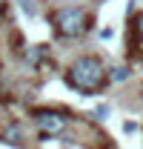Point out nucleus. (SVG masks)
<instances>
[{
  "label": "nucleus",
  "instance_id": "nucleus-1",
  "mask_svg": "<svg viewBox=\"0 0 143 149\" xmlns=\"http://www.w3.org/2000/svg\"><path fill=\"white\" fill-rule=\"evenodd\" d=\"M106 80H109L106 66H103L100 57H94V55L77 57V60L69 66V72H66V83H69L74 92H80V95L100 92V89L106 86Z\"/></svg>",
  "mask_w": 143,
  "mask_h": 149
},
{
  "label": "nucleus",
  "instance_id": "nucleus-2",
  "mask_svg": "<svg viewBox=\"0 0 143 149\" xmlns=\"http://www.w3.org/2000/svg\"><path fill=\"white\" fill-rule=\"evenodd\" d=\"M49 23H52V29H54L57 37L72 40V37H80L83 32H89L92 17L80 6H63V9H57L52 17H49Z\"/></svg>",
  "mask_w": 143,
  "mask_h": 149
},
{
  "label": "nucleus",
  "instance_id": "nucleus-3",
  "mask_svg": "<svg viewBox=\"0 0 143 149\" xmlns=\"http://www.w3.org/2000/svg\"><path fill=\"white\" fill-rule=\"evenodd\" d=\"M32 118H35V126L40 132V141L57 138L60 132H66V126H69L66 112H57V109H35Z\"/></svg>",
  "mask_w": 143,
  "mask_h": 149
},
{
  "label": "nucleus",
  "instance_id": "nucleus-4",
  "mask_svg": "<svg viewBox=\"0 0 143 149\" xmlns=\"http://www.w3.org/2000/svg\"><path fill=\"white\" fill-rule=\"evenodd\" d=\"M23 57H26V66L37 72V69H43L46 60H49V46H43V43H37V46H26Z\"/></svg>",
  "mask_w": 143,
  "mask_h": 149
},
{
  "label": "nucleus",
  "instance_id": "nucleus-5",
  "mask_svg": "<svg viewBox=\"0 0 143 149\" xmlns=\"http://www.w3.org/2000/svg\"><path fill=\"white\" fill-rule=\"evenodd\" d=\"M0 141L9 143V146H23L26 143V132H23V126H20L17 120H9L3 126V132H0Z\"/></svg>",
  "mask_w": 143,
  "mask_h": 149
},
{
  "label": "nucleus",
  "instance_id": "nucleus-6",
  "mask_svg": "<svg viewBox=\"0 0 143 149\" xmlns=\"http://www.w3.org/2000/svg\"><path fill=\"white\" fill-rule=\"evenodd\" d=\"M140 40H143V12L132 20V49H135V43H140Z\"/></svg>",
  "mask_w": 143,
  "mask_h": 149
},
{
  "label": "nucleus",
  "instance_id": "nucleus-7",
  "mask_svg": "<svg viewBox=\"0 0 143 149\" xmlns=\"http://www.w3.org/2000/svg\"><path fill=\"white\" fill-rule=\"evenodd\" d=\"M109 77H112L115 83H123V80H129V77H132V69H129V66H115Z\"/></svg>",
  "mask_w": 143,
  "mask_h": 149
},
{
  "label": "nucleus",
  "instance_id": "nucleus-8",
  "mask_svg": "<svg viewBox=\"0 0 143 149\" xmlns=\"http://www.w3.org/2000/svg\"><path fill=\"white\" fill-rule=\"evenodd\" d=\"M17 3H20V12H23L26 17H35L37 15V3L35 0H17Z\"/></svg>",
  "mask_w": 143,
  "mask_h": 149
},
{
  "label": "nucleus",
  "instance_id": "nucleus-9",
  "mask_svg": "<svg viewBox=\"0 0 143 149\" xmlns=\"http://www.w3.org/2000/svg\"><path fill=\"white\" fill-rule=\"evenodd\" d=\"M109 112H112V109H109L106 103H100V106H94L92 118H94V120H106V118H109Z\"/></svg>",
  "mask_w": 143,
  "mask_h": 149
},
{
  "label": "nucleus",
  "instance_id": "nucleus-10",
  "mask_svg": "<svg viewBox=\"0 0 143 149\" xmlns=\"http://www.w3.org/2000/svg\"><path fill=\"white\" fill-rule=\"evenodd\" d=\"M123 132H126V135H132V132H137V123H135V120H126V123H123Z\"/></svg>",
  "mask_w": 143,
  "mask_h": 149
},
{
  "label": "nucleus",
  "instance_id": "nucleus-11",
  "mask_svg": "<svg viewBox=\"0 0 143 149\" xmlns=\"http://www.w3.org/2000/svg\"><path fill=\"white\" fill-rule=\"evenodd\" d=\"M3 6H6V0H0V9H3Z\"/></svg>",
  "mask_w": 143,
  "mask_h": 149
},
{
  "label": "nucleus",
  "instance_id": "nucleus-12",
  "mask_svg": "<svg viewBox=\"0 0 143 149\" xmlns=\"http://www.w3.org/2000/svg\"><path fill=\"white\" fill-rule=\"evenodd\" d=\"M0 17H3V9H0Z\"/></svg>",
  "mask_w": 143,
  "mask_h": 149
}]
</instances>
